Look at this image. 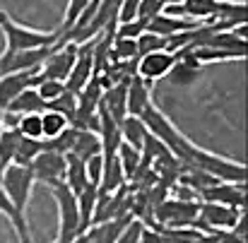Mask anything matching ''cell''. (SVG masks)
Instances as JSON below:
<instances>
[{
	"mask_svg": "<svg viewBox=\"0 0 248 243\" xmlns=\"http://www.w3.org/2000/svg\"><path fill=\"white\" fill-rule=\"evenodd\" d=\"M0 31L5 36L7 51H27V48H44V46H61V29L41 31L24 24H17L5 10H0Z\"/></svg>",
	"mask_w": 248,
	"mask_h": 243,
	"instance_id": "cell-1",
	"label": "cell"
},
{
	"mask_svg": "<svg viewBox=\"0 0 248 243\" xmlns=\"http://www.w3.org/2000/svg\"><path fill=\"white\" fill-rule=\"evenodd\" d=\"M34 173L29 166H19V164H7L2 168V176H0V185L2 190L7 193L17 217L22 222H27V207H29V200H31V190H34Z\"/></svg>",
	"mask_w": 248,
	"mask_h": 243,
	"instance_id": "cell-2",
	"label": "cell"
},
{
	"mask_svg": "<svg viewBox=\"0 0 248 243\" xmlns=\"http://www.w3.org/2000/svg\"><path fill=\"white\" fill-rule=\"evenodd\" d=\"M51 195L56 200L58 210V234L56 243H70L75 236H80V212H78V197L65 183L51 185Z\"/></svg>",
	"mask_w": 248,
	"mask_h": 243,
	"instance_id": "cell-3",
	"label": "cell"
},
{
	"mask_svg": "<svg viewBox=\"0 0 248 243\" xmlns=\"http://www.w3.org/2000/svg\"><path fill=\"white\" fill-rule=\"evenodd\" d=\"M142 123H145V128L157 137V140H162L166 145V150L171 152V154H176L183 145H186V135L171 123V118H166V113H162L159 108H157V104L152 101L150 106H145V111L138 116Z\"/></svg>",
	"mask_w": 248,
	"mask_h": 243,
	"instance_id": "cell-4",
	"label": "cell"
},
{
	"mask_svg": "<svg viewBox=\"0 0 248 243\" xmlns=\"http://www.w3.org/2000/svg\"><path fill=\"white\" fill-rule=\"evenodd\" d=\"M75 53H78V44H61L51 51V56L44 61V65L36 70V84L41 80H61L65 82L70 70H73V63H75ZM34 84V87H36Z\"/></svg>",
	"mask_w": 248,
	"mask_h": 243,
	"instance_id": "cell-5",
	"label": "cell"
},
{
	"mask_svg": "<svg viewBox=\"0 0 248 243\" xmlns=\"http://www.w3.org/2000/svg\"><path fill=\"white\" fill-rule=\"evenodd\" d=\"M56 46H44V48H27V51H2L0 53V75L7 73H31L44 65V61L51 56Z\"/></svg>",
	"mask_w": 248,
	"mask_h": 243,
	"instance_id": "cell-6",
	"label": "cell"
},
{
	"mask_svg": "<svg viewBox=\"0 0 248 243\" xmlns=\"http://www.w3.org/2000/svg\"><path fill=\"white\" fill-rule=\"evenodd\" d=\"M29 168L34 173V181L51 188L56 183H63V178H65V154H58L44 145V150L29 164Z\"/></svg>",
	"mask_w": 248,
	"mask_h": 243,
	"instance_id": "cell-7",
	"label": "cell"
},
{
	"mask_svg": "<svg viewBox=\"0 0 248 243\" xmlns=\"http://www.w3.org/2000/svg\"><path fill=\"white\" fill-rule=\"evenodd\" d=\"M173 63H176V53H171L166 48L152 51V53H145V56L138 58L135 75L140 80H145L147 84H155V82L164 80L166 75H169V70L173 68Z\"/></svg>",
	"mask_w": 248,
	"mask_h": 243,
	"instance_id": "cell-8",
	"label": "cell"
},
{
	"mask_svg": "<svg viewBox=\"0 0 248 243\" xmlns=\"http://www.w3.org/2000/svg\"><path fill=\"white\" fill-rule=\"evenodd\" d=\"M200 202H219L229 207H246V183H229V181H217L200 193Z\"/></svg>",
	"mask_w": 248,
	"mask_h": 243,
	"instance_id": "cell-9",
	"label": "cell"
},
{
	"mask_svg": "<svg viewBox=\"0 0 248 243\" xmlns=\"http://www.w3.org/2000/svg\"><path fill=\"white\" fill-rule=\"evenodd\" d=\"M92 75H94V39L84 41V44H78L75 63H73V70H70V75L65 80V87L78 94L84 84L92 80Z\"/></svg>",
	"mask_w": 248,
	"mask_h": 243,
	"instance_id": "cell-10",
	"label": "cell"
},
{
	"mask_svg": "<svg viewBox=\"0 0 248 243\" xmlns=\"http://www.w3.org/2000/svg\"><path fill=\"white\" fill-rule=\"evenodd\" d=\"M99 106H101L116 123H121V121L128 116V80L116 82V84L106 87V89L101 91Z\"/></svg>",
	"mask_w": 248,
	"mask_h": 243,
	"instance_id": "cell-11",
	"label": "cell"
},
{
	"mask_svg": "<svg viewBox=\"0 0 248 243\" xmlns=\"http://www.w3.org/2000/svg\"><path fill=\"white\" fill-rule=\"evenodd\" d=\"M36 84V70L31 73H7V75H0V116L2 111L10 106V101L24 91L27 87H34Z\"/></svg>",
	"mask_w": 248,
	"mask_h": 243,
	"instance_id": "cell-12",
	"label": "cell"
},
{
	"mask_svg": "<svg viewBox=\"0 0 248 243\" xmlns=\"http://www.w3.org/2000/svg\"><path fill=\"white\" fill-rule=\"evenodd\" d=\"M195 24H200V22L188 19V17H173V15L159 12L157 17H152V19H150L147 31H152V34H157V36H164V39H169V36H173V34H181V31L193 29Z\"/></svg>",
	"mask_w": 248,
	"mask_h": 243,
	"instance_id": "cell-13",
	"label": "cell"
},
{
	"mask_svg": "<svg viewBox=\"0 0 248 243\" xmlns=\"http://www.w3.org/2000/svg\"><path fill=\"white\" fill-rule=\"evenodd\" d=\"M133 212L130 214H123V217H116V219H108V222H101V224H92L84 234L89 236V241L92 243H113L118 236H121V231L133 222Z\"/></svg>",
	"mask_w": 248,
	"mask_h": 243,
	"instance_id": "cell-14",
	"label": "cell"
},
{
	"mask_svg": "<svg viewBox=\"0 0 248 243\" xmlns=\"http://www.w3.org/2000/svg\"><path fill=\"white\" fill-rule=\"evenodd\" d=\"M152 104V89L145 80L133 75L128 80V116H140L145 106Z\"/></svg>",
	"mask_w": 248,
	"mask_h": 243,
	"instance_id": "cell-15",
	"label": "cell"
},
{
	"mask_svg": "<svg viewBox=\"0 0 248 243\" xmlns=\"http://www.w3.org/2000/svg\"><path fill=\"white\" fill-rule=\"evenodd\" d=\"M101 152V142H99V135L94 130H80V128H73V142H70V152L73 157L78 159H89L92 154H99Z\"/></svg>",
	"mask_w": 248,
	"mask_h": 243,
	"instance_id": "cell-16",
	"label": "cell"
},
{
	"mask_svg": "<svg viewBox=\"0 0 248 243\" xmlns=\"http://www.w3.org/2000/svg\"><path fill=\"white\" fill-rule=\"evenodd\" d=\"M5 111L17 113V116H24V113H41V111H46V104H44V99L36 94L34 87H27L24 91H19V94L10 101V106H7Z\"/></svg>",
	"mask_w": 248,
	"mask_h": 243,
	"instance_id": "cell-17",
	"label": "cell"
},
{
	"mask_svg": "<svg viewBox=\"0 0 248 243\" xmlns=\"http://www.w3.org/2000/svg\"><path fill=\"white\" fill-rule=\"evenodd\" d=\"M0 214L10 222V227H12L15 236H17V243H31L29 222H22V219L17 217V212H15V207H12V202H10L7 193L2 190V185H0Z\"/></svg>",
	"mask_w": 248,
	"mask_h": 243,
	"instance_id": "cell-18",
	"label": "cell"
},
{
	"mask_svg": "<svg viewBox=\"0 0 248 243\" xmlns=\"http://www.w3.org/2000/svg\"><path fill=\"white\" fill-rule=\"evenodd\" d=\"M63 183L78 195L82 193L84 188L89 185V178H87V171H84V162L73 157V154H65V178Z\"/></svg>",
	"mask_w": 248,
	"mask_h": 243,
	"instance_id": "cell-19",
	"label": "cell"
},
{
	"mask_svg": "<svg viewBox=\"0 0 248 243\" xmlns=\"http://www.w3.org/2000/svg\"><path fill=\"white\" fill-rule=\"evenodd\" d=\"M75 197H78V212H80V231L84 234V231L92 227V217H94V210H96L99 188L89 183L82 193H78Z\"/></svg>",
	"mask_w": 248,
	"mask_h": 243,
	"instance_id": "cell-20",
	"label": "cell"
},
{
	"mask_svg": "<svg viewBox=\"0 0 248 243\" xmlns=\"http://www.w3.org/2000/svg\"><path fill=\"white\" fill-rule=\"evenodd\" d=\"M178 10H181V17H188L195 22H207L217 10V0H183V2H178Z\"/></svg>",
	"mask_w": 248,
	"mask_h": 243,
	"instance_id": "cell-21",
	"label": "cell"
},
{
	"mask_svg": "<svg viewBox=\"0 0 248 243\" xmlns=\"http://www.w3.org/2000/svg\"><path fill=\"white\" fill-rule=\"evenodd\" d=\"M145 135H147V128H145V123L138 116H125L121 121V137H123L125 145L140 150L142 142H145Z\"/></svg>",
	"mask_w": 248,
	"mask_h": 243,
	"instance_id": "cell-22",
	"label": "cell"
},
{
	"mask_svg": "<svg viewBox=\"0 0 248 243\" xmlns=\"http://www.w3.org/2000/svg\"><path fill=\"white\" fill-rule=\"evenodd\" d=\"M68 125H70V123H68V116H63V113H58V111H51V108L41 111V137H44V140L58 137Z\"/></svg>",
	"mask_w": 248,
	"mask_h": 243,
	"instance_id": "cell-23",
	"label": "cell"
},
{
	"mask_svg": "<svg viewBox=\"0 0 248 243\" xmlns=\"http://www.w3.org/2000/svg\"><path fill=\"white\" fill-rule=\"evenodd\" d=\"M41 150H44V140H34V137H24V135H19V142H17V150H15L12 164L29 166V164L36 159V154H39Z\"/></svg>",
	"mask_w": 248,
	"mask_h": 243,
	"instance_id": "cell-24",
	"label": "cell"
},
{
	"mask_svg": "<svg viewBox=\"0 0 248 243\" xmlns=\"http://www.w3.org/2000/svg\"><path fill=\"white\" fill-rule=\"evenodd\" d=\"M116 154H118L121 168H123V173H125V181H130V178L138 173V168L142 166V154H140V150H135V147L121 142V147H118Z\"/></svg>",
	"mask_w": 248,
	"mask_h": 243,
	"instance_id": "cell-25",
	"label": "cell"
},
{
	"mask_svg": "<svg viewBox=\"0 0 248 243\" xmlns=\"http://www.w3.org/2000/svg\"><path fill=\"white\" fill-rule=\"evenodd\" d=\"M138 61V44L135 39H116L111 41V63Z\"/></svg>",
	"mask_w": 248,
	"mask_h": 243,
	"instance_id": "cell-26",
	"label": "cell"
},
{
	"mask_svg": "<svg viewBox=\"0 0 248 243\" xmlns=\"http://www.w3.org/2000/svg\"><path fill=\"white\" fill-rule=\"evenodd\" d=\"M17 142H19L17 128H2V130H0V164H2V166L12 164Z\"/></svg>",
	"mask_w": 248,
	"mask_h": 243,
	"instance_id": "cell-27",
	"label": "cell"
},
{
	"mask_svg": "<svg viewBox=\"0 0 248 243\" xmlns=\"http://www.w3.org/2000/svg\"><path fill=\"white\" fill-rule=\"evenodd\" d=\"M17 133L24 137H34V140H44L41 137V113H24L17 121Z\"/></svg>",
	"mask_w": 248,
	"mask_h": 243,
	"instance_id": "cell-28",
	"label": "cell"
},
{
	"mask_svg": "<svg viewBox=\"0 0 248 243\" xmlns=\"http://www.w3.org/2000/svg\"><path fill=\"white\" fill-rule=\"evenodd\" d=\"M94 0H68V5H65V15H63V22H61V34H65L73 24H75V19L82 15L84 10L92 5Z\"/></svg>",
	"mask_w": 248,
	"mask_h": 243,
	"instance_id": "cell-29",
	"label": "cell"
},
{
	"mask_svg": "<svg viewBox=\"0 0 248 243\" xmlns=\"http://www.w3.org/2000/svg\"><path fill=\"white\" fill-rule=\"evenodd\" d=\"M135 44H138V58L145 56V53H152V51H162V48H166L164 36H157V34H152V31H142V34L135 39Z\"/></svg>",
	"mask_w": 248,
	"mask_h": 243,
	"instance_id": "cell-30",
	"label": "cell"
},
{
	"mask_svg": "<svg viewBox=\"0 0 248 243\" xmlns=\"http://www.w3.org/2000/svg\"><path fill=\"white\" fill-rule=\"evenodd\" d=\"M34 89H36V94L44 99V104H51V101L58 99L68 87H65V82H61V80H41Z\"/></svg>",
	"mask_w": 248,
	"mask_h": 243,
	"instance_id": "cell-31",
	"label": "cell"
},
{
	"mask_svg": "<svg viewBox=\"0 0 248 243\" xmlns=\"http://www.w3.org/2000/svg\"><path fill=\"white\" fill-rule=\"evenodd\" d=\"M142 31H147V22H142V19H130V22H121L113 27L116 39H138Z\"/></svg>",
	"mask_w": 248,
	"mask_h": 243,
	"instance_id": "cell-32",
	"label": "cell"
},
{
	"mask_svg": "<svg viewBox=\"0 0 248 243\" xmlns=\"http://www.w3.org/2000/svg\"><path fill=\"white\" fill-rule=\"evenodd\" d=\"M75 106H78V94H75V91H70V89H65L58 99H53L51 104H46V108L58 111V113H63V116H68V118L73 116Z\"/></svg>",
	"mask_w": 248,
	"mask_h": 243,
	"instance_id": "cell-33",
	"label": "cell"
},
{
	"mask_svg": "<svg viewBox=\"0 0 248 243\" xmlns=\"http://www.w3.org/2000/svg\"><path fill=\"white\" fill-rule=\"evenodd\" d=\"M84 171H87V178H89V183L99 188L101 171H104V157H101V152H99V154H92L89 159H84Z\"/></svg>",
	"mask_w": 248,
	"mask_h": 243,
	"instance_id": "cell-34",
	"label": "cell"
},
{
	"mask_svg": "<svg viewBox=\"0 0 248 243\" xmlns=\"http://www.w3.org/2000/svg\"><path fill=\"white\" fill-rule=\"evenodd\" d=\"M142 227H145V222L138 219V217H133V222L121 231V236H118L113 243H140V231H142Z\"/></svg>",
	"mask_w": 248,
	"mask_h": 243,
	"instance_id": "cell-35",
	"label": "cell"
},
{
	"mask_svg": "<svg viewBox=\"0 0 248 243\" xmlns=\"http://www.w3.org/2000/svg\"><path fill=\"white\" fill-rule=\"evenodd\" d=\"M162 10H164V5H162L159 0H140V5H138V17H135V19H142V22L150 24V19L157 17Z\"/></svg>",
	"mask_w": 248,
	"mask_h": 243,
	"instance_id": "cell-36",
	"label": "cell"
},
{
	"mask_svg": "<svg viewBox=\"0 0 248 243\" xmlns=\"http://www.w3.org/2000/svg\"><path fill=\"white\" fill-rule=\"evenodd\" d=\"M140 243H164L162 239V234L155 229V227H142V231H140Z\"/></svg>",
	"mask_w": 248,
	"mask_h": 243,
	"instance_id": "cell-37",
	"label": "cell"
},
{
	"mask_svg": "<svg viewBox=\"0 0 248 243\" xmlns=\"http://www.w3.org/2000/svg\"><path fill=\"white\" fill-rule=\"evenodd\" d=\"M217 241H219V231H215V234H202L200 231V236L193 243H217Z\"/></svg>",
	"mask_w": 248,
	"mask_h": 243,
	"instance_id": "cell-38",
	"label": "cell"
},
{
	"mask_svg": "<svg viewBox=\"0 0 248 243\" xmlns=\"http://www.w3.org/2000/svg\"><path fill=\"white\" fill-rule=\"evenodd\" d=\"M70 243H92V241H89V236H87V234H80V236H75Z\"/></svg>",
	"mask_w": 248,
	"mask_h": 243,
	"instance_id": "cell-39",
	"label": "cell"
},
{
	"mask_svg": "<svg viewBox=\"0 0 248 243\" xmlns=\"http://www.w3.org/2000/svg\"><path fill=\"white\" fill-rule=\"evenodd\" d=\"M2 168H5V166H2V164H0V176H2Z\"/></svg>",
	"mask_w": 248,
	"mask_h": 243,
	"instance_id": "cell-40",
	"label": "cell"
},
{
	"mask_svg": "<svg viewBox=\"0 0 248 243\" xmlns=\"http://www.w3.org/2000/svg\"><path fill=\"white\" fill-rule=\"evenodd\" d=\"M0 130H2V125H0Z\"/></svg>",
	"mask_w": 248,
	"mask_h": 243,
	"instance_id": "cell-41",
	"label": "cell"
},
{
	"mask_svg": "<svg viewBox=\"0 0 248 243\" xmlns=\"http://www.w3.org/2000/svg\"><path fill=\"white\" fill-rule=\"evenodd\" d=\"M164 243H169V241H164Z\"/></svg>",
	"mask_w": 248,
	"mask_h": 243,
	"instance_id": "cell-42",
	"label": "cell"
}]
</instances>
